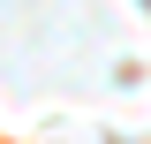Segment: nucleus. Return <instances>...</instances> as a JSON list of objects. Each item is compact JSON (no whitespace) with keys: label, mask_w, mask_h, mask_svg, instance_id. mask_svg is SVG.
<instances>
[]
</instances>
